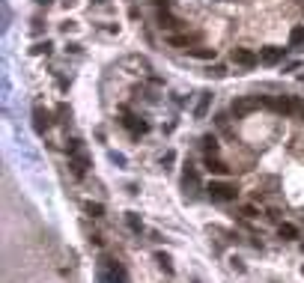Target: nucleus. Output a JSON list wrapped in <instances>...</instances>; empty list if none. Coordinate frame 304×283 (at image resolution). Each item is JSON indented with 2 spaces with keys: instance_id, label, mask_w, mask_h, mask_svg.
<instances>
[{
  "instance_id": "f257e3e1",
  "label": "nucleus",
  "mask_w": 304,
  "mask_h": 283,
  "mask_svg": "<svg viewBox=\"0 0 304 283\" xmlns=\"http://www.w3.org/2000/svg\"><path fill=\"white\" fill-rule=\"evenodd\" d=\"M209 197L212 200H218V203H233L236 197H239V188L233 185V182H209Z\"/></svg>"
},
{
  "instance_id": "f03ea898",
  "label": "nucleus",
  "mask_w": 304,
  "mask_h": 283,
  "mask_svg": "<svg viewBox=\"0 0 304 283\" xmlns=\"http://www.w3.org/2000/svg\"><path fill=\"white\" fill-rule=\"evenodd\" d=\"M266 104H272L278 113H284V116H290V113H296V110H302V101L296 98V95H278V98H263Z\"/></svg>"
},
{
  "instance_id": "7ed1b4c3",
  "label": "nucleus",
  "mask_w": 304,
  "mask_h": 283,
  "mask_svg": "<svg viewBox=\"0 0 304 283\" xmlns=\"http://www.w3.org/2000/svg\"><path fill=\"white\" fill-rule=\"evenodd\" d=\"M230 60H233L236 66H242V69H254V66L260 63V57H257V54L251 51V48H233Z\"/></svg>"
},
{
  "instance_id": "20e7f679",
  "label": "nucleus",
  "mask_w": 304,
  "mask_h": 283,
  "mask_svg": "<svg viewBox=\"0 0 304 283\" xmlns=\"http://www.w3.org/2000/svg\"><path fill=\"white\" fill-rule=\"evenodd\" d=\"M260 104H266V101H263V98H236V101L230 104V113L242 119V116H248V113H251L254 107H260Z\"/></svg>"
},
{
  "instance_id": "39448f33",
  "label": "nucleus",
  "mask_w": 304,
  "mask_h": 283,
  "mask_svg": "<svg viewBox=\"0 0 304 283\" xmlns=\"http://www.w3.org/2000/svg\"><path fill=\"white\" fill-rule=\"evenodd\" d=\"M284 54H287L284 48L269 45V48H263V51H260V63H263V66H278V63L284 60Z\"/></svg>"
},
{
  "instance_id": "423d86ee",
  "label": "nucleus",
  "mask_w": 304,
  "mask_h": 283,
  "mask_svg": "<svg viewBox=\"0 0 304 283\" xmlns=\"http://www.w3.org/2000/svg\"><path fill=\"white\" fill-rule=\"evenodd\" d=\"M33 128H36L39 134H45V131L51 128V113H48L42 104H36V107H33Z\"/></svg>"
},
{
  "instance_id": "0eeeda50",
  "label": "nucleus",
  "mask_w": 304,
  "mask_h": 283,
  "mask_svg": "<svg viewBox=\"0 0 304 283\" xmlns=\"http://www.w3.org/2000/svg\"><path fill=\"white\" fill-rule=\"evenodd\" d=\"M69 167H72V176H75V179H84V176H87L90 161H87V155H84V152H75V155H72V161H69Z\"/></svg>"
},
{
  "instance_id": "6e6552de",
  "label": "nucleus",
  "mask_w": 304,
  "mask_h": 283,
  "mask_svg": "<svg viewBox=\"0 0 304 283\" xmlns=\"http://www.w3.org/2000/svg\"><path fill=\"white\" fill-rule=\"evenodd\" d=\"M155 24H158L161 30H176V27H179L182 21H179V18H173V15H170L167 9H158V15H155Z\"/></svg>"
},
{
  "instance_id": "1a4fd4ad",
  "label": "nucleus",
  "mask_w": 304,
  "mask_h": 283,
  "mask_svg": "<svg viewBox=\"0 0 304 283\" xmlns=\"http://www.w3.org/2000/svg\"><path fill=\"white\" fill-rule=\"evenodd\" d=\"M206 170L215 173V176H227V173H230V167H227L221 158H215V155H206Z\"/></svg>"
},
{
  "instance_id": "9d476101",
  "label": "nucleus",
  "mask_w": 304,
  "mask_h": 283,
  "mask_svg": "<svg viewBox=\"0 0 304 283\" xmlns=\"http://www.w3.org/2000/svg\"><path fill=\"white\" fill-rule=\"evenodd\" d=\"M167 42H170L173 48H185V51H191V45L197 42V36H176V33H170Z\"/></svg>"
},
{
  "instance_id": "9b49d317",
  "label": "nucleus",
  "mask_w": 304,
  "mask_h": 283,
  "mask_svg": "<svg viewBox=\"0 0 304 283\" xmlns=\"http://www.w3.org/2000/svg\"><path fill=\"white\" fill-rule=\"evenodd\" d=\"M290 45H293L296 51H304V24H296V27L290 30Z\"/></svg>"
},
{
  "instance_id": "f8f14e48",
  "label": "nucleus",
  "mask_w": 304,
  "mask_h": 283,
  "mask_svg": "<svg viewBox=\"0 0 304 283\" xmlns=\"http://www.w3.org/2000/svg\"><path fill=\"white\" fill-rule=\"evenodd\" d=\"M104 263H107V272L113 275V283H125V281H128V275H125V269H122V266H119L116 260H104Z\"/></svg>"
},
{
  "instance_id": "ddd939ff",
  "label": "nucleus",
  "mask_w": 304,
  "mask_h": 283,
  "mask_svg": "<svg viewBox=\"0 0 304 283\" xmlns=\"http://www.w3.org/2000/svg\"><path fill=\"white\" fill-rule=\"evenodd\" d=\"M122 125H125L131 134H146V131H149V125H146V122H137V116H125Z\"/></svg>"
},
{
  "instance_id": "4468645a",
  "label": "nucleus",
  "mask_w": 304,
  "mask_h": 283,
  "mask_svg": "<svg viewBox=\"0 0 304 283\" xmlns=\"http://www.w3.org/2000/svg\"><path fill=\"white\" fill-rule=\"evenodd\" d=\"M209 104H212V93H200V101H197V107H194V116L203 119L206 110H209Z\"/></svg>"
},
{
  "instance_id": "2eb2a0df",
  "label": "nucleus",
  "mask_w": 304,
  "mask_h": 283,
  "mask_svg": "<svg viewBox=\"0 0 304 283\" xmlns=\"http://www.w3.org/2000/svg\"><path fill=\"white\" fill-rule=\"evenodd\" d=\"M278 236L290 242V239H299V230H296L293 224H278Z\"/></svg>"
},
{
  "instance_id": "dca6fc26",
  "label": "nucleus",
  "mask_w": 304,
  "mask_h": 283,
  "mask_svg": "<svg viewBox=\"0 0 304 283\" xmlns=\"http://www.w3.org/2000/svg\"><path fill=\"white\" fill-rule=\"evenodd\" d=\"M188 54L197 57V60H215V48H191Z\"/></svg>"
},
{
  "instance_id": "f3484780",
  "label": "nucleus",
  "mask_w": 304,
  "mask_h": 283,
  "mask_svg": "<svg viewBox=\"0 0 304 283\" xmlns=\"http://www.w3.org/2000/svg\"><path fill=\"white\" fill-rule=\"evenodd\" d=\"M200 143H203L206 155H215V152H218V137H215V134H206V137H203Z\"/></svg>"
},
{
  "instance_id": "a211bd4d",
  "label": "nucleus",
  "mask_w": 304,
  "mask_h": 283,
  "mask_svg": "<svg viewBox=\"0 0 304 283\" xmlns=\"http://www.w3.org/2000/svg\"><path fill=\"white\" fill-rule=\"evenodd\" d=\"M206 75H209V78H227V66H221V63L206 66Z\"/></svg>"
},
{
  "instance_id": "6ab92c4d",
  "label": "nucleus",
  "mask_w": 304,
  "mask_h": 283,
  "mask_svg": "<svg viewBox=\"0 0 304 283\" xmlns=\"http://www.w3.org/2000/svg\"><path fill=\"white\" fill-rule=\"evenodd\" d=\"M215 122H218V128H221L227 137L233 134V128H230V116H227V113H218V116H215Z\"/></svg>"
},
{
  "instance_id": "aec40b11",
  "label": "nucleus",
  "mask_w": 304,
  "mask_h": 283,
  "mask_svg": "<svg viewBox=\"0 0 304 283\" xmlns=\"http://www.w3.org/2000/svg\"><path fill=\"white\" fill-rule=\"evenodd\" d=\"M30 54H36V57H42V54H51V42H36V45L30 48Z\"/></svg>"
},
{
  "instance_id": "412c9836",
  "label": "nucleus",
  "mask_w": 304,
  "mask_h": 283,
  "mask_svg": "<svg viewBox=\"0 0 304 283\" xmlns=\"http://www.w3.org/2000/svg\"><path fill=\"white\" fill-rule=\"evenodd\" d=\"M182 182H185V188H188V185H191V188H197V185H200V176H197V173H194V170L188 167V170H185V179H182Z\"/></svg>"
},
{
  "instance_id": "4be33fe9",
  "label": "nucleus",
  "mask_w": 304,
  "mask_h": 283,
  "mask_svg": "<svg viewBox=\"0 0 304 283\" xmlns=\"http://www.w3.org/2000/svg\"><path fill=\"white\" fill-rule=\"evenodd\" d=\"M87 212H90L93 218H101V215H104V206H101V203H93V200H90V203H87Z\"/></svg>"
},
{
  "instance_id": "5701e85b",
  "label": "nucleus",
  "mask_w": 304,
  "mask_h": 283,
  "mask_svg": "<svg viewBox=\"0 0 304 283\" xmlns=\"http://www.w3.org/2000/svg\"><path fill=\"white\" fill-rule=\"evenodd\" d=\"M125 221H128V227H131L134 233H140V230H143V224H140V218H137V215H131V212H128V215H125Z\"/></svg>"
},
{
  "instance_id": "b1692460",
  "label": "nucleus",
  "mask_w": 304,
  "mask_h": 283,
  "mask_svg": "<svg viewBox=\"0 0 304 283\" xmlns=\"http://www.w3.org/2000/svg\"><path fill=\"white\" fill-rule=\"evenodd\" d=\"M239 215H242V218H257V209H254V206H242Z\"/></svg>"
},
{
  "instance_id": "393cba45",
  "label": "nucleus",
  "mask_w": 304,
  "mask_h": 283,
  "mask_svg": "<svg viewBox=\"0 0 304 283\" xmlns=\"http://www.w3.org/2000/svg\"><path fill=\"white\" fill-rule=\"evenodd\" d=\"M158 266H161V269H164V272H173V269H170V260H167V257H164V254H158Z\"/></svg>"
},
{
  "instance_id": "a878e982",
  "label": "nucleus",
  "mask_w": 304,
  "mask_h": 283,
  "mask_svg": "<svg viewBox=\"0 0 304 283\" xmlns=\"http://www.w3.org/2000/svg\"><path fill=\"white\" fill-rule=\"evenodd\" d=\"M269 221H281V212L278 209H269Z\"/></svg>"
},
{
  "instance_id": "bb28decb",
  "label": "nucleus",
  "mask_w": 304,
  "mask_h": 283,
  "mask_svg": "<svg viewBox=\"0 0 304 283\" xmlns=\"http://www.w3.org/2000/svg\"><path fill=\"white\" fill-rule=\"evenodd\" d=\"M36 3H39V6H51L54 0H36Z\"/></svg>"
},
{
  "instance_id": "cd10ccee",
  "label": "nucleus",
  "mask_w": 304,
  "mask_h": 283,
  "mask_svg": "<svg viewBox=\"0 0 304 283\" xmlns=\"http://www.w3.org/2000/svg\"><path fill=\"white\" fill-rule=\"evenodd\" d=\"M302 251H304V245H302Z\"/></svg>"
},
{
  "instance_id": "c85d7f7f",
  "label": "nucleus",
  "mask_w": 304,
  "mask_h": 283,
  "mask_svg": "<svg viewBox=\"0 0 304 283\" xmlns=\"http://www.w3.org/2000/svg\"><path fill=\"white\" fill-rule=\"evenodd\" d=\"M302 275H304V269H302Z\"/></svg>"
}]
</instances>
